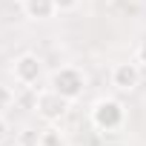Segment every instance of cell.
<instances>
[{"mask_svg":"<svg viewBox=\"0 0 146 146\" xmlns=\"http://www.w3.org/2000/svg\"><path fill=\"white\" fill-rule=\"evenodd\" d=\"M40 132H43V129L23 126V129L17 132V146H40Z\"/></svg>","mask_w":146,"mask_h":146,"instance_id":"7","label":"cell"},{"mask_svg":"<svg viewBox=\"0 0 146 146\" xmlns=\"http://www.w3.org/2000/svg\"><path fill=\"white\" fill-rule=\"evenodd\" d=\"M69 103H72V100H66L60 92H54V89L49 86V89L37 92V98H35V112H37L46 123H57V120L69 112Z\"/></svg>","mask_w":146,"mask_h":146,"instance_id":"3","label":"cell"},{"mask_svg":"<svg viewBox=\"0 0 146 146\" xmlns=\"http://www.w3.org/2000/svg\"><path fill=\"white\" fill-rule=\"evenodd\" d=\"M89 117H92V126H95V129H100V132H115V129L123 126L126 109H123V103L115 100V98H100V100L92 106Z\"/></svg>","mask_w":146,"mask_h":146,"instance_id":"1","label":"cell"},{"mask_svg":"<svg viewBox=\"0 0 146 146\" xmlns=\"http://www.w3.org/2000/svg\"><path fill=\"white\" fill-rule=\"evenodd\" d=\"M103 146H123V143H103Z\"/></svg>","mask_w":146,"mask_h":146,"instance_id":"13","label":"cell"},{"mask_svg":"<svg viewBox=\"0 0 146 146\" xmlns=\"http://www.w3.org/2000/svg\"><path fill=\"white\" fill-rule=\"evenodd\" d=\"M17 3H23V0H17Z\"/></svg>","mask_w":146,"mask_h":146,"instance_id":"14","label":"cell"},{"mask_svg":"<svg viewBox=\"0 0 146 146\" xmlns=\"http://www.w3.org/2000/svg\"><path fill=\"white\" fill-rule=\"evenodd\" d=\"M12 72H15V80H17V83L35 86V83L40 80V75H43V60H40L37 54H29V52H26V54L15 57Z\"/></svg>","mask_w":146,"mask_h":146,"instance_id":"4","label":"cell"},{"mask_svg":"<svg viewBox=\"0 0 146 146\" xmlns=\"http://www.w3.org/2000/svg\"><path fill=\"white\" fill-rule=\"evenodd\" d=\"M6 132H9V126H6V120H3V115H0V143L6 140Z\"/></svg>","mask_w":146,"mask_h":146,"instance_id":"12","label":"cell"},{"mask_svg":"<svg viewBox=\"0 0 146 146\" xmlns=\"http://www.w3.org/2000/svg\"><path fill=\"white\" fill-rule=\"evenodd\" d=\"M12 106H15V92L0 83V115H3L6 109H12Z\"/></svg>","mask_w":146,"mask_h":146,"instance_id":"9","label":"cell"},{"mask_svg":"<svg viewBox=\"0 0 146 146\" xmlns=\"http://www.w3.org/2000/svg\"><path fill=\"white\" fill-rule=\"evenodd\" d=\"M140 83V69L137 63H117L112 69V86L117 92H135Z\"/></svg>","mask_w":146,"mask_h":146,"instance_id":"5","label":"cell"},{"mask_svg":"<svg viewBox=\"0 0 146 146\" xmlns=\"http://www.w3.org/2000/svg\"><path fill=\"white\" fill-rule=\"evenodd\" d=\"M23 12L32 20H49L57 9H54V0H23Z\"/></svg>","mask_w":146,"mask_h":146,"instance_id":"6","label":"cell"},{"mask_svg":"<svg viewBox=\"0 0 146 146\" xmlns=\"http://www.w3.org/2000/svg\"><path fill=\"white\" fill-rule=\"evenodd\" d=\"M49 86L54 92H60L66 100H78L86 92V75L78 66H60V69L52 72V83Z\"/></svg>","mask_w":146,"mask_h":146,"instance_id":"2","label":"cell"},{"mask_svg":"<svg viewBox=\"0 0 146 146\" xmlns=\"http://www.w3.org/2000/svg\"><path fill=\"white\" fill-rule=\"evenodd\" d=\"M137 63L146 66V40H140V46H137Z\"/></svg>","mask_w":146,"mask_h":146,"instance_id":"11","label":"cell"},{"mask_svg":"<svg viewBox=\"0 0 146 146\" xmlns=\"http://www.w3.org/2000/svg\"><path fill=\"white\" fill-rule=\"evenodd\" d=\"M40 146H69V140L60 129H43L40 132Z\"/></svg>","mask_w":146,"mask_h":146,"instance_id":"8","label":"cell"},{"mask_svg":"<svg viewBox=\"0 0 146 146\" xmlns=\"http://www.w3.org/2000/svg\"><path fill=\"white\" fill-rule=\"evenodd\" d=\"M75 6H78V0H54V9L57 12H72Z\"/></svg>","mask_w":146,"mask_h":146,"instance_id":"10","label":"cell"}]
</instances>
